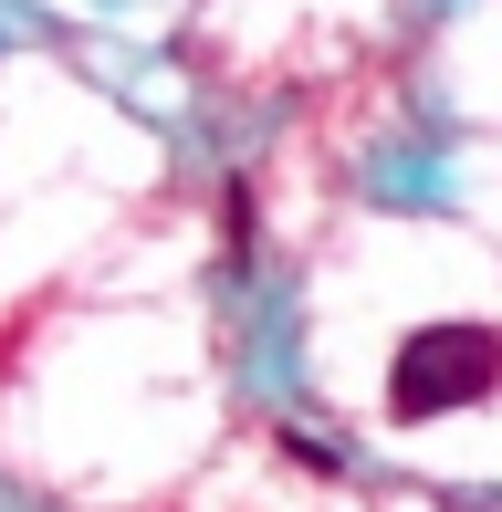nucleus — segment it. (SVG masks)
Here are the masks:
<instances>
[{"label": "nucleus", "instance_id": "1", "mask_svg": "<svg viewBox=\"0 0 502 512\" xmlns=\"http://www.w3.org/2000/svg\"><path fill=\"white\" fill-rule=\"evenodd\" d=\"M502 387V335L492 324H419V335L387 356V418H461Z\"/></svg>", "mask_w": 502, "mask_h": 512}, {"label": "nucleus", "instance_id": "2", "mask_svg": "<svg viewBox=\"0 0 502 512\" xmlns=\"http://www.w3.org/2000/svg\"><path fill=\"white\" fill-rule=\"evenodd\" d=\"M251 241H262V209H251V178H231V189H220V262H251Z\"/></svg>", "mask_w": 502, "mask_h": 512}, {"label": "nucleus", "instance_id": "3", "mask_svg": "<svg viewBox=\"0 0 502 512\" xmlns=\"http://www.w3.org/2000/svg\"><path fill=\"white\" fill-rule=\"evenodd\" d=\"M283 460H304V471H346V450H335V439H314V429H283Z\"/></svg>", "mask_w": 502, "mask_h": 512}]
</instances>
